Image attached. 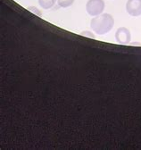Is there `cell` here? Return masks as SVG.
<instances>
[{"label": "cell", "instance_id": "obj_1", "mask_svg": "<svg viewBox=\"0 0 141 150\" xmlns=\"http://www.w3.org/2000/svg\"><path fill=\"white\" fill-rule=\"evenodd\" d=\"M114 25V19L109 13L99 14L94 17L90 22L92 30L97 35H104L108 33Z\"/></svg>", "mask_w": 141, "mask_h": 150}, {"label": "cell", "instance_id": "obj_2", "mask_svg": "<svg viewBox=\"0 0 141 150\" xmlns=\"http://www.w3.org/2000/svg\"><path fill=\"white\" fill-rule=\"evenodd\" d=\"M105 4L104 0H89L86 5V10L90 15L97 16L104 10Z\"/></svg>", "mask_w": 141, "mask_h": 150}, {"label": "cell", "instance_id": "obj_3", "mask_svg": "<svg viewBox=\"0 0 141 150\" xmlns=\"http://www.w3.org/2000/svg\"><path fill=\"white\" fill-rule=\"evenodd\" d=\"M115 39L116 41L121 45H128L131 40L130 31L126 27H121L116 30Z\"/></svg>", "mask_w": 141, "mask_h": 150}, {"label": "cell", "instance_id": "obj_4", "mask_svg": "<svg viewBox=\"0 0 141 150\" xmlns=\"http://www.w3.org/2000/svg\"><path fill=\"white\" fill-rule=\"evenodd\" d=\"M126 10L128 13L133 17L141 15V0H128Z\"/></svg>", "mask_w": 141, "mask_h": 150}, {"label": "cell", "instance_id": "obj_5", "mask_svg": "<svg viewBox=\"0 0 141 150\" xmlns=\"http://www.w3.org/2000/svg\"><path fill=\"white\" fill-rule=\"evenodd\" d=\"M56 0H39V4L43 9H50L54 6Z\"/></svg>", "mask_w": 141, "mask_h": 150}, {"label": "cell", "instance_id": "obj_6", "mask_svg": "<svg viewBox=\"0 0 141 150\" xmlns=\"http://www.w3.org/2000/svg\"><path fill=\"white\" fill-rule=\"evenodd\" d=\"M57 3L59 6L63 8H66L72 6L74 3V0H57Z\"/></svg>", "mask_w": 141, "mask_h": 150}, {"label": "cell", "instance_id": "obj_7", "mask_svg": "<svg viewBox=\"0 0 141 150\" xmlns=\"http://www.w3.org/2000/svg\"><path fill=\"white\" fill-rule=\"evenodd\" d=\"M28 9L30 10V11H31V12H34V13H36L38 15H41V12H39L36 7H32V6H30V7H28Z\"/></svg>", "mask_w": 141, "mask_h": 150}]
</instances>
